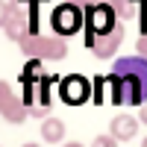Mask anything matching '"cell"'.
Segmentation results:
<instances>
[{
    "instance_id": "obj_1",
    "label": "cell",
    "mask_w": 147,
    "mask_h": 147,
    "mask_svg": "<svg viewBox=\"0 0 147 147\" xmlns=\"http://www.w3.org/2000/svg\"><path fill=\"white\" fill-rule=\"evenodd\" d=\"M109 100L124 106H144L147 103V56H124L118 59L112 74L106 77Z\"/></svg>"
},
{
    "instance_id": "obj_2",
    "label": "cell",
    "mask_w": 147,
    "mask_h": 147,
    "mask_svg": "<svg viewBox=\"0 0 147 147\" xmlns=\"http://www.w3.org/2000/svg\"><path fill=\"white\" fill-rule=\"evenodd\" d=\"M118 27H121V24H115V9H112V3H106V6H91V9H88V41L115 32Z\"/></svg>"
},
{
    "instance_id": "obj_3",
    "label": "cell",
    "mask_w": 147,
    "mask_h": 147,
    "mask_svg": "<svg viewBox=\"0 0 147 147\" xmlns=\"http://www.w3.org/2000/svg\"><path fill=\"white\" fill-rule=\"evenodd\" d=\"M53 30L59 35H71V32H77L80 30V24H82V15H80V6L77 3H62V6H56L53 9Z\"/></svg>"
},
{
    "instance_id": "obj_4",
    "label": "cell",
    "mask_w": 147,
    "mask_h": 147,
    "mask_svg": "<svg viewBox=\"0 0 147 147\" xmlns=\"http://www.w3.org/2000/svg\"><path fill=\"white\" fill-rule=\"evenodd\" d=\"M59 94H62V100L68 106H80L88 100V94H91V82L80 77V74H71V77L62 80V85H59Z\"/></svg>"
},
{
    "instance_id": "obj_5",
    "label": "cell",
    "mask_w": 147,
    "mask_h": 147,
    "mask_svg": "<svg viewBox=\"0 0 147 147\" xmlns=\"http://www.w3.org/2000/svg\"><path fill=\"white\" fill-rule=\"evenodd\" d=\"M24 50L27 53H35V56H47V59H62L65 56V41H59V38H38V41H30V38H24Z\"/></svg>"
},
{
    "instance_id": "obj_6",
    "label": "cell",
    "mask_w": 147,
    "mask_h": 147,
    "mask_svg": "<svg viewBox=\"0 0 147 147\" xmlns=\"http://www.w3.org/2000/svg\"><path fill=\"white\" fill-rule=\"evenodd\" d=\"M0 97H3V100H0V112H3V118L12 121V124H21V121L27 118V106L18 103L15 97H12V88H9V85L0 88Z\"/></svg>"
},
{
    "instance_id": "obj_7",
    "label": "cell",
    "mask_w": 147,
    "mask_h": 147,
    "mask_svg": "<svg viewBox=\"0 0 147 147\" xmlns=\"http://www.w3.org/2000/svg\"><path fill=\"white\" fill-rule=\"evenodd\" d=\"M109 129H112V136H115L118 141H129V138H136V132H138V118H132V115H118V118H112Z\"/></svg>"
},
{
    "instance_id": "obj_8",
    "label": "cell",
    "mask_w": 147,
    "mask_h": 147,
    "mask_svg": "<svg viewBox=\"0 0 147 147\" xmlns=\"http://www.w3.org/2000/svg\"><path fill=\"white\" fill-rule=\"evenodd\" d=\"M3 24H6V35L9 38H15V41H24V18H21V9L18 3H6L3 9Z\"/></svg>"
},
{
    "instance_id": "obj_9",
    "label": "cell",
    "mask_w": 147,
    "mask_h": 147,
    "mask_svg": "<svg viewBox=\"0 0 147 147\" xmlns=\"http://www.w3.org/2000/svg\"><path fill=\"white\" fill-rule=\"evenodd\" d=\"M41 138L50 141V144L62 141V138H65V124H62L59 118H44V121H41Z\"/></svg>"
},
{
    "instance_id": "obj_10",
    "label": "cell",
    "mask_w": 147,
    "mask_h": 147,
    "mask_svg": "<svg viewBox=\"0 0 147 147\" xmlns=\"http://www.w3.org/2000/svg\"><path fill=\"white\" fill-rule=\"evenodd\" d=\"M112 9H115V12H121L124 18H129V15H132V9H129L127 0H112Z\"/></svg>"
},
{
    "instance_id": "obj_11",
    "label": "cell",
    "mask_w": 147,
    "mask_h": 147,
    "mask_svg": "<svg viewBox=\"0 0 147 147\" xmlns=\"http://www.w3.org/2000/svg\"><path fill=\"white\" fill-rule=\"evenodd\" d=\"M94 144H97V147H115V144H118V138L109 132V136H97V138H94Z\"/></svg>"
},
{
    "instance_id": "obj_12",
    "label": "cell",
    "mask_w": 147,
    "mask_h": 147,
    "mask_svg": "<svg viewBox=\"0 0 147 147\" xmlns=\"http://www.w3.org/2000/svg\"><path fill=\"white\" fill-rule=\"evenodd\" d=\"M138 53L147 56V35H144V38H138Z\"/></svg>"
},
{
    "instance_id": "obj_13",
    "label": "cell",
    "mask_w": 147,
    "mask_h": 147,
    "mask_svg": "<svg viewBox=\"0 0 147 147\" xmlns=\"http://www.w3.org/2000/svg\"><path fill=\"white\" fill-rule=\"evenodd\" d=\"M141 121L147 124V106H141Z\"/></svg>"
},
{
    "instance_id": "obj_14",
    "label": "cell",
    "mask_w": 147,
    "mask_h": 147,
    "mask_svg": "<svg viewBox=\"0 0 147 147\" xmlns=\"http://www.w3.org/2000/svg\"><path fill=\"white\" fill-rule=\"evenodd\" d=\"M71 3H88V0H71Z\"/></svg>"
},
{
    "instance_id": "obj_15",
    "label": "cell",
    "mask_w": 147,
    "mask_h": 147,
    "mask_svg": "<svg viewBox=\"0 0 147 147\" xmlns=\"http://www.w3.org/2000/svg\"><path fill=\"white\" fill-rule=\"evenodd\" d=\"M144 147H147V138H144Z\"/></svg>"
}]
</instances>
